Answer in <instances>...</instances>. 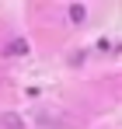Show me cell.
<instances>
[{
  "mask_svg": "<svg viewBox=\"0 0 122 129\" xmlns=\"http://www.w3.org/2000/svg\"><path fill=\"white\" fill-rule=\"evenodd\" d=\"M0 122H4V126H11V129H21V119L14 115V112H4V115H0Z\"/></svg>",
  "mask_w": 122,
  "mask_h": 129,
  "instance_id": "obj_3",
  "label": "cell"
},
{
  "mask_svg": "<svg viewBox=\"0 0 122 129\" xmlns=\"http://www.w3.org/2000/svg\"><path fill=\"white\" fill-rule=\"evenodd\" d=\"M7 52H11V56H24V52H28V42H24V39H14V42L7 45Z\"/></svg>",
  "mask_w": 122,
  "mask_h": 129,
  "instance_id": "obj_2",
  "label": "cell"
},
{
  "mask_svg": "<svg viewBox=\"0 0 122 129\" xmlns=\"http://www.w3.org/2000/svg\"><path fill=\"white\" fill-rule=\"evenodd\" d=\"M66 14H70V21H73V24H80L84 18H87V7H84V4H70Z\"/></svg>",
  "mask_w": 122,
  "mask_h": 129,
  "instance_id": "obj_1",
  "label": "cell"
}]
</instances>
